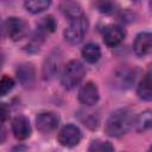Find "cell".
I'll return each mask as SVG.
<instances>
[{
  "label": "cell",
  "instance_id": "obj_1",
  "mask_svg": "<svg viewBox=\"0 0 152 152\" xmlns=\"http://www.w3.org/2000/svg\"><path fill=\"white\" fill-rule=\"evenodd\" d=\"M134 124V116L128 108H120L113 112L104 125V132L109 137H121L126 134Z\"/></svg>",
  "mask_w": 152,
  "mask_h": 152
},
{
  "label": "cell",
  "instance_id": "obj_2",
  "mask_svg": "<svg viewBox=\"0 0 152 152\" xmlns=\"http://www.w3.org/2000/svg\"><path fill=\"white\" fill-rule=\"evenodd\" d=\"M86 76V69L80 61H70L63 69L61 82L65 89H74Z\"/></svg>",
  "mask_w": 152,
  "mask_h": 152
},
{
  "label": "cell",
  "instance_id": "obj_3",
  "mask_svg": "<svg viewBox=\"0 0 152 152\" xmlns=\"http://www.w3.org/2000/svg\"><path fill=\"white\" fill-rule=\"evenodd\" d=\"M88 19L83 14L70 20L64 31V37L70 44H78L83 40L88 31Z\"/></svg>",
  "mask_w": 152,
  "mask_h": 152
},
{
  "label": "cell",
  "instance_id": "obj_4",
  "mask_svg": "<svg viewBox=\"0 0 152 152\" xmlns=\"http://www.w3.org/2000/svg\"><path fill=\"white\" fill-rule=\"evenodd\" d=\"M6 31H7V36L12 40L17 42L27 34L28 27L24 19L18 17H12V18H8L6 21Z\"/></svg>",
  "mask_w": 152,
  "mask_h": 152
},
{
  "label": "cell",
  "instance_id": "obj_5",
  "mask_svg": "<svg viewBox=\"0 0 152 152\" xmlns=\"http://www.w3.org/2000/svg\"><path fill=\"white\" fill-rule=\"evenodd\" d=\"M82 134L77 126L75 125H66L64 126L58 133V141L62 146L65 147H74L81 141Z\"/></svg>",
  "mask_w": 152,
  "mask_h": 152
},
{
  "label": "cell",
  "instance_id": "obj_6",
  "mask_svg": "<svg viewBox=\"0 0 152 152\" xmlns=\"http://www.w3.org/2000/svg\"><path fill=\"white\" fill-rule=\"evenodd\" d=\"M36 125L42 133L52 132L59 125V116L52 112H42L36 118Z\"/></svg>",
  "mask_w": 152,
  "mask_h": 152
},
{
  "label": "cell",
  "instance_id": "obj_7",
  "mask_svg": "<svg viewBox=\"0 0 152 152\" xmlns=\"http://www.w3.org/2000/svg\"><path fill=\"white\" fill-rule=\"evenodd\" d=\"M125 30L120 25H109L103 31V43L108 48L119 45L125 38Z\"/></svg>",
  "mask_w": 152,
  "mask_h": 152
},
{
  "label": "cell",
  "instance_id": "obj_8",
  "mask_svg": "<svg viewBox=\"0 0 152 152\" xmlns=\"http://www.w3.org/2000/svg\"><path fill=\"white\" fill-rule=\"evenodd\" d=\"M78 100L86 106H93L99 101V90L95 83L87 82L78 91Z\"/></svg>",
  "mask_w": 152,
  "mask_h": 152
},
{
  "label": "cell",
  "instance_id": "obj_9",
  "mask_svg": "<svg viewBox=\"0 0 152 152\" xmlns=\"http://www.w3.org/2000/svg\"><path fill=\"white\" fill-rule=\"evenodd\" d=\"M12 132L18 140H25L31 135V126L28 120L23 116H15L12 121Z\"/></svg>",
  "mask_w": 152,
  "mask_h": 152
},
{
  "label": "cell",
  "instance_id": "obj_10",
  "mask_svg": "<svg viewBox=\"0 0 152 152\" xmlns=\"http://www.w3.org/2000/svg\"><path fill=\"white\" fill-rule=\"evenodd\" d=\"M151 33L148 32H141L135 37L133 49L138 56L144 57L151 52Z\"/></svg>",
  "mask_w": 152,
  "mask_h": 152
},
{
  "label": "cell",
  "instance_id": "obj_11",
  "mask_svg": "<svg viewBox=\"0 0 152 152\" xmlns=\"http://www.w3.org/2000/svg\"><path fill=\"white\" fill-rule=\"evenodd\" d=\"M17 77L19 80V82L24 86V87H30L32 86L34 77H36V72H34V68L31 63H24L20 64L17 69Z\"/></svg>",
  "mask_w": 152,
  "mask_h": 152
},
{
  "label": "cell",
  "instance_id": "obj_12",
  "mask_svg": "<svg viewBox=\"0 0 152 152\" xmlns=\"http://www.w3.org/2000/svg\"><path fill=\"white\" fill-rule=\"evenodd\" d=\"M59 64H61V56L57 55V51H53L45 59V64H44V68H43L44 78L48 80V78L53 77L56 75V72L58 71Z\"/></svg>",
  "mask_w": 152,
  "mask_h": 152
},
{
  "label": "cell",
  "instance_id": "obj_13",
  "mask_svg": "<svg viewBox=\"0 0 152 152\" xmlns=\"http://www.w3.org/2000/svg\"><path fill=\"white\" fill-rule=\"evenodd\" d=\"M137 93H138V96L141 100L151 101V99H152V88H151V72H150V70L145 74V76L140 81Z\"/></svg>",
  "mask_w": 152,
  "mask_h": 152
},
{
  "label": "cell",
  "instance_id": "obj_14",
  "mask_svg": "<svg viewBox=\"0 0 152 152\" xmlns=\"http://www.w3.org/2000/svg\"><path fill=\"white\" fill-rule=\"evenodd\" d=\"M82 57L88 63H91V64L96 63L101 57V50H100L99 45H96L94 43L86 44L84 48L82 49Z\"/></svg>",
  "mask_w": 152,
  "mask_h": 152
},
{
  "label": "cell",
  "instance_id": "obj_15",
  "mask_svg": "<svg viewBox=\"0 0 152 152\" xmlns=\"http://www.w3.org/2000/svg\"><path fill=\"white\" fill-rule=\"evenodd\" d=\"M61 10L62 12L64 13L65 17H68L70 20L74 19V18H77L80 15H82V10H81V6L72 1V0H65L62 5H61Z\"/></svg>",
  "mask_w": 152,
  "mask_h": 152
},
{
  "label": "cell",
  "instance_id": "obj_16",
  "mask_svg": "<svg viewBox=\"0 0 152 152\" xmlns=\"http://www.w3.org/2000/svg\"><path fill=\"white\" fill-rule=\"evenodd\" d=\"M50 4H51V0H25L24 1L25 8L33 14L45 11L50 6Z\"/></svg>",
  "mask_w": 152,
  "mask_h": 152
},
{
  "label": "cell",
  "instance_id": "obj_17",
  "mask_svg": "<svg viewBox=\"0 0 152 152\" xmlns=\"http://www.w3.org/2000/svg\"><path fill=\"white\" fill-rule=\"evenodd\" d=\"M135 124V127L138 131H146L151 127V124H152V118H151V110H145L142 112L138 118L137 120L134 121Z\"/></svg>",
  "mask_w": 152,
  "mask_h": 152
},
{
  "label": "cell",
  "instance_id": "obj_18",
  "mask_svg": "<svg viewBox=\"0 0 152 152\" xmlns=\"http://www.w3.org/2000/svg\"><path fill=\"white\" fill-rule=\"evenodd\" d=\"M56 28V20L52 15H46L42 18V20L38 24V31L40 33H51Z\"/></svg>",
  "mask_w": 152,
  "mask_h": 152
},
{
  "label": "cell",
  "instance_id": "obj_19",
  "mask_svg": "<svg viewBox=\"0 0 152 152\" xmlns=\"http://www.w3.org/2000/svg\"><path fill=\"white\" fill-rule=\"evenodd\" d=\"M14 87V81L12 77L4 75L0 78V96H5L6 94H8Z\"/></svg>",
  "mask_w": 152,
  "mask_h": 152
},
{
  "label": "cell",
  "instance_id": "obj_20",
  "mask_svg": "<svg viewBox=\"0 0 152 152\" xmlns=\"http://www.w3.org/2000/svg\"><path fill=\"white\" fill-rule=\"evenodd\" d=\"M114 147L108 142V141H102V140H95L91 142L89 146V151H100V152H106V151H113Z\"/></svg>",
  "mask_w": 152,
  "mask_h": 152
},
{
  "label": "cell",
  "instance_id": "obj_21",
  "mask_svg": "<svg viewBox=\"0 0 152 152\" xmlns=\"http://www.w3.org/2000/svg\"><path fill=\"white\" fill-rule=\"evenodd\" d=\"M112 8H113V4L109 1V0H101L99 2V10L103 13H109L112 12Z\"/></svg>",
  "mask_w": 152,
  "mask_h": 152
},
{
  "label": "cell",
  "instance_id": "obj_22",
  "mask_svg": "<svg viewBox=\"0 0 152 152\" xmlns=\"http://www.w3.org/2000/svg\"><path fill=\"white\" fill-rule=\"evenodd\" d=\"M8 114H10V109L7 104L4 102H0V121H5L8 118Z\"/></svg>",
  "mask_w": 152,
  "mask_h": 152
},
{
  "label": "cell",
  "instance_id": "obj_23",
  "mask_svg": "<svg viewBox=\"0 0 152 152\" xmlns=\"http://www.w3.org/2000/svg\"><path fill=\"white\" fill-rule=\"evenodd\" d=\"M5 139V129L2 126H0V142Z\"/></svg>",
  "mask_w": 152,
  "mask_h": 152
},
{
  "label": "cell",
  "instance_id": "obj_24",
  "mask_svg": "<svg viewBox=\"0 0 152 152\" xmlns=\"http://www.w3.org/2000/svg\"><path fill=\"white\" fill-rule=\"evenodd\" d=\"M1 63H2V58H1V55H0V65H1Z\"/></svg>",
  "mask_w": 152,
  "mask_h": 152
},
{
  "label": "cell",
  "instance_id": "obj_25",
  "mask_svg": "<svg viewBox=\"0 0 152 152\" xmlns=\"http://www.w3.org/2000/svg\"><path fill=\"white\" fill-rule=\"evenodd\" d=\"M0 31H1V23H0Z\"/></svg>",
  "mask_w": 152,
  "mask_h": 152
}]
</instances>
